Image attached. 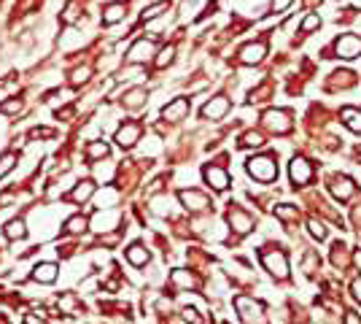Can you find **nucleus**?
Here are the masks:
<instances>
[{"label":"nucleus","mask_w":361,"mask_h":324,"mask_svg":"<svg viewBox=\"0 0 361 324\" xmlns=\"http://www.w3.org/2000/svg\"><path fill=\"white\" fill-rule=\"evenodd\" d=\"M248 173L256 178V181H272L278 178V162L275 157H251L248 159Z\"/></svg>","instance_id":"nucleus-1"},{"label":"nucleus","mask_w":361,"mask_h":324,"mask_svg":"<svg viewBox=\"0 0 361 324\" xmlns=\"http://www.w3.org/2000/svg\"><path fill=\"white\" fill-rule=\"evenodd\" d=\"M262 262L275 279H286L289 275V260H286V251L280 246H275V251H262Z\"/></svg>","instance_id":"nucleus-2"},{"label":"nucleus","mask_w":361,"mask_h":324,"mask_svg":"<svg viewBox=\"0 0 361 324\" xmlns=\"http://www.w3.org/2000/svg\"><path fill=\"white\" fill-rule=\"evenodd\" d=\"M262 122H264V127H267L270 132H275V135H286V132H291V127H294V122H291V113L289 111H267L262 117Z\"/></svg>","instance_id":"nucleus-3"},{"label":"nucleus","mask_w":361,"mask_h":324,"mask_svg":"<svg viewBox=\"0 0 361 324\" xmlns=\"http://www.w3.org/2000/svg\"><path fill=\"white\" fill-rule=\"evenodd\" d=\"M334 52H337V57H343V60H356V57L361 54V38L356 33L340 35L334 41Z\"/></svg>","instance_id":"nucleus-4"},{"label":"nucleus","mask_w":361,"mask_h":324,"mask_svg":"<svg viewBox=\"0 0 361 324\" xmlns=\"http://www.w3.org/2000/svg\"><path fill=\"white\" fill-rule=\"evenodd\" d=\"M226 219H229L232 230H235L237 235H245V233H251V230H253V216H251V214H245L243 208H237L235 203H229Z\"/></svg>","instance_id":"nucleus-5"},{"label":"nucleus","mask_w":361,"mask_h":324,"mask_svg":"<svg viewBox=\"0 0 361 324\" xmlns=\"http://www.w3.org/2000/svg\"><path fill=\"white\" fill-rule=\"evenodd\" d=\"M235 306H237V311H240L245 324H262V306L256 300L240 294V297H235Z\"/></svg>","instance_id":"nucleus-6"},{"label":"nucleus","mask_w":361,"mask_h":324,"mask_svg":"<svg viewBox=\"0 0 361 324\" xmlns=\"http://www.w3.org/2000/svg\"><path fill=\"white\" fill-rule=\"evenodd\" d=\"M289 176L294 181V187H305V184H310V178H313V165L305 157H294L291 165H289Z\"/></svg>","instance_id":"nucleus-7"},{"label":"nucleus","mask_w":361,"mask_h":324,"mask_svg":"<svg viewBox=\"0 0 361 324\" xmlns=\"http://www.w3.org/2000/svg\"><path fill=\"white\" fill-rule=\"evenodd\" d=\"M140 132H143V125H140V122H124V125L119 127V132H116L119 146L121 149H132L140 141Z\"/></svg>","instance_id":"nucleus-8"},{"label":"nucleus","mask_w":361,"mask_h":324,"mask_svg":"<svg viewBox=\"0 0 361 324\" xmlns=\"http://www.w3.org/2000/svg\"><path fill=\"white\" fill-rule=\"evenodd\" d=\"M264 54H267V43H264V41H253V43L243 46L237 60H240L243 65H259L264 60Z\"/></svg>","instance_id":"nucleus-9"},{"label":"nucleus","mask_w":361,"mask_h":324,"mask_svg":"<svg viewBox=\"0 0 361 324\" xmlns=\"http://www.w3.org/2000/svg\"><path fill=\"white\" fill-rule=\"evenodd\" d=\"M229 108H232L229 98L218 95V98H211V103H205V106H202V117H205V119H224Z\"/></svg>","instance_id":"nucleus-10"},{"label":"nucleus","mask_w":361,"mask_h":324,"mask_svg":"<svg viewBox=\"0 0 361 324\" xmlns=\"http://www.w3.org/2000/svg\"><path fill=\"white\" fill-rule=\"evenodd\" d=\"M202 176H205V181H208L213 189H218V192L229 187V173H226L224 168H218V165H208V168L202 170Z\"/></svg>","instance_id":"nucleus-11"},{"label":"nucleus","mask_w":361,"mask_h":324,"mask_svg":"<svg viewBox=\"0 0 361 324\" xmlns=\"http://www.w3.org/2000/svg\"><path fill=\"white\" fill-rule=\"evenodd\" d=\"M329 189H331V195H334L337 200H343V203H345V200L356 192V184H353L348 176H337V178L329 184Z\"/></svg>","instance_id":"nucleus-12"},{"label":"nucleus","mask_w":361,"mask_h":324,"mask_svg":"<svg viewBox=\"0 0 361 324\" xmlns=\"http://www.w3.org/2000/svg\"><path fill=\"white\" fill-rule=\"evenodd\" d=\"M189 113V100L186 98H175L173 103H167V106L162 108V117L170 119V122H181Z\"/></svg>","instance_id":"nucleus-13"},{"label":"nucleus","mask_w":361,"mask_h":324,"mask_svg":"<svg viewBox=\"0 0 361 324\" xmlns=\"http://www.w3.org/2000/svg\"><path fill=\"white\" fill-rule=\"evenodd\" d=\"M181 203H184L189 211H202V208L211 205L208 197L202 192H197V189H184V192H181Z\"/></svg>","instance_id":"nucleus-14"},{"label":"nucleus","mask_w":361,"mask_h":324,"mask_svg":"<svg viewBox=\"0 0 361 324\" xmlns=\"http://www.w3.org/2000/svg\"><path fill=\"white\" fill-rule=\"evenodd\" d=\"M151 57H154V41H138L130 49L127 60L130 62H146V60H151Z\"/></svg>","instance_id":"nucleus-15"},{"label":"nucleus","mask_w":361,"mask_h":324,"mask_svg":"<svg viewBox=\"0 0 361 324\" xmlns=\"http://www.w3.org/2000/svg\"><path fill=\"white\" fill-rule=\"evenodd\" d=\"M340 119H343V125H345L350 132H361V108L345 106L343 111H340Z\"/></svg>","instance_id":"nucleus-16"},{"label":"nucleus","mask_w":361,"mask_h":324,"mask_svg":"<svg viewBox=\"0 0 361 324\" xmlns=\"http://www.w3.org/2000/svg\"><path fill=\"white\" fill-rule=\"evenodd\" d=\"M127 16V3H111L102 8V25H116Z\"/></svg>","instance_id":"nucleus-17"},{"label":"nucleus","mask_w":361,"mask_h":324,"mask_svg":"<svg viewBox=\"0 0 361 324\" xmlns=\"http://www.w3.org/2000/svg\"><path fill=\"white\" fill-rule=\"evenodd\" d=\"M170 281L181 289H199V279L194 273H186V270H173L170 273Z\"/></svg>","instance_id":"nucleus-18"},{"label":"nucleus","mask_w":361,"mask_h":324,"mask_svg":"<svg viewBox=\"0 0 361 324\" xmlns=\"http://www.w3.org/2000/svg\"><path fill=\"white\" fill-rule=\"evenodd\" d=\"M127 260L135 265V268H143V265L151 260V254H148V249L143 243H132L130 249H127Z\"/></svg>","instance_id":"nucleus-19"},{"label":"nucleus","mask_w":361,"mask_h":324,"mask_svg":"<svg viewBox=\"0 0 361 324\" xmlns=\"http://www.w3.org/2000/svg\"><path fill=\"white\" fill-rule=\"evenodd\" d=\"M57 265H51V262H43V265H35V270H33V279L35 281H41V284H51L54 279H57Z\"/></svg>","instance_id":"nucleus-20"},{"label":"nucleus","mask_w":361,"mask_h":324,"mask_svg":"<svg viewBox=\"0 0 361 324\" xmlns=\"http://www.w3.org/2000/svg\"><path fill=\"white\" fill-rule=\"evenodd\" d=\"M275 216H278L280 222H286V224H297L299 222V208L289 205V203H280V205H275Z\"/></svg>","instance_id":"nucleus-21"},{"label":"nucleus","mask_w":361,"mask_h":324,"mask_svg":"<svg viewBox=\"0 0 361 324\" xmlns=\"http://www.w3.org/2000/svg\"><path fill=\"white\" fill-rule=\"evenodd\" d=\"M92 195H94V184H92V181H79V187H75L68 197L73 200V203H84V200H89Z\"/></svg>","instance_id":"nucleus-22"},{"label":"nucleus","mask_w":361,"mask_h":324,"mask_svg":"<svg viewBox=\"0 0 361 324\" xmlns=\"http://www.w3.org/2000/svg\"><path fill=\"white\" fill-rule=\"evenodd\" d=\"M6 238H11V241H22V238H27L24 219H11V222L6 224Z\"/></svg>","instance_id":"nucleus-23"},{"label":"nucleus","mask_w":361,"mask_h":324,"mask_svg":"<svg viewBox=\"0 0 361 324\" xmlns=\"http://www.w3.org/2000/svg\"><path fill=\"white\" fill-rule=\"evenodd\" d=\"M331 262H334V268H348V262H350V254H348V249L343 243H334L331 246Z\"/></svg>","instance_id":"nucleus-24"},{"label":"nucleus","mask_w":361,"mask_h":324,"mask_svg":"<svg viewBox=\"0 0 361 324\" xmlns=\"http://www.w3.org/2000/svg\"><path fill=\"white\" fill-rule=\"evenodd\" d=\"M259 146H264V135H262V132L248 130V132H243V135H240V149H259Z\"/></svg>","instance_id":"nucleus-25"},{"label":"nucleus","mask_w":361,"mask_h":324,"mask_svg":"<svg viewBox=\"0 0 361 324\" xmlns=\"http://www.w3.org/2000/svg\"><path fill=\"white\" fill-rule=\"evenodd\" d=\"M272 95V81H262L256 89H251V95H248V103H264Z\"/></svg>","instance_id":"nucleus-26"},{"label":"nucleus","mask_w":361,"mask_h":324,"mask_svg":"<svg viewBox=\"0 0 361 324\" xmlns=\"http://www.w3.org/2000/svg\"><path fill=\"white\" fill-rule=\"evenodd\" d=\"M87 216H70L68 219V222H65V233H68V235H79V233H84V230H87Z\"/></svg>","instance_id":"nucleus-27"},{"label":"nucleus","mask_w":361,"mask_h":324,"mask_svg":"<svg viewBox=\"0 0 361 324\" xmlns=\"http://www.w3.org/2000/svg\"><path fill=\"white\" fill-rule=\"evenodd\" d=\"M108 157V144H102V141H92L87 146V159H102Z\"/></svg>","instance_id":"nucleus-28"},{"label":"nucleus","mask_w":361,"mask_h":324,"mask_svg":"<svg viewBox=\"0 0 361 324\" xmlns=\"http://www.w3.org/2000/svg\"><path fill=\"white\" fill-rule=\"evenodd\" d=\"M89 76H92V65H81V68H75V71L70 73V84H73V87H79V84H87Z\"/></svg>","instance_id":"nucleus-29"},{"label":"nucleus","mask_w":361,"mask_h":324,"mask_svg":"<svg viewBox=\"0 0 361 324\" xmlns=\"http://www.w3.org/2000/svg\"><path fill=\"white\" fill-rule=\"evenodd\" d=\"M175 60V46L170 43V46H165L162 52H159V57H157V68H167L170 62Z\"/></svg>","instance_id":"nucleus-30"},{"label":"nucleus","mask_w":361,"mask_h":324,"mask_svg":"<svg viewBox=\"0 0 361 324\" xmlns=\"http://www.w3.org/2000/svg\"><path fill=\"white\" fill-rule=\"evenodd\" d=\"M307 233L316 238V241H324V238H326V227H324V222H318V219H307Z\"/></svg>","instance_id":"nucleus-31"},{"label":"nucleus","mask_w":361,"mask_h":324,"mask_svg":"<svg viewBox=\"0 0 361 324\" xmlns=\"http://www.w3.org/2000/svg\"><path fill=\"white\" fill-rule=\"evenodd\" d=\"M302 268H305V273H316V270L321 268L318 254H316V251H307V254H305V262H302Z\"/></svg>","instance_id":"nucleus-32"},{"label":"nucleus","mask_w":361,"mask_h":324,"mask_svg":"<svg viewBox=\"0 0 361 324\" xmlns=\"http://www.w3.org/2000/svg\"><path fill=\"white\" fill-rule=\"evenodd\" d=\"M14 162H16V154H14V151H6V154L0 157V178H3L8 170L14 168Z\"/></svg>","instance_id":"nucleus-33"},{"label":"nucleus","mask_w":361,"mask_h":324,"mask_svg":"<svg viewBox=\"0 0 361 324\" xmlns=\"http://www.w3.org/2000/svg\"><path fill=\"white\" fill-rule=\"evenodd\" d=\"M143 95H146L143 89H132V92L127 95V98H130V100H127V108H138V106H143V103H146V100H143Z\"/></svg>","instance_id":"nucleus-34"},{"label":"nucleus","mask_w":361,"mask_h":324,"mask_svg":"<svg viewBox=\"0 0 361 324\" xmlns=\"http://www.w3.org/2000/svg\"><path fill=\"white\" fill-rule=\"evenodd\" d=\"M316 27H321V16L318 14H307L305 22H302V33H310V30H316Z\"/></svg>","instance_id":"nucleus-35"},{"label":"nucleus","mask_w":361,"mask_h":324,"mask_svg":"<svg viewBox=\"0 0 361 324\" xmlns=\"http://www.w3.org/2000/svg\"><path fill=\"white\" fill-rule=\"evenodd\" d=\"M165 8H167V3H157V6H151L148 11H143V16H140V19H143V22H151V19H157L159 14L165 11Z\"/></svg>","instance_id":"nucleus-36"},{"label":"nucleus","mask_w":361,"mask_h":324,"mask_svg":"<svg viewBox=\"0 0 361 324\" xmlns=\"http://www.w3.org/2000/svg\"><path fill=\"white\" fill-rule=\"evenodd\" d=\"M22 111V100H8L0 106V113H19Z\"/></svg>","instance_id":"nucleus-37"},{"label":"nucleus","mask_w":361,"mask_h":324,"mask_svg":"<svg viewBox=\"0 0 361 324\" xmlns=\"http://www.w3.org/2000/svg\"><path fill=\"white\" fill-rule=\"evenodd\" d=\"M57 130H49V127H33L30 130V138H54Z\"/></svg>","instance_id":"nucleus-38"},{"label":"nucleus","mask_w":361,"mask_h":324,"mask_svg":"<svg viewBox=\"0 0 361 324\" xmlns=\"http://www.w3.org/2000/svg\"><path fill=\"white\" fill-rule=\"evenodd\" d=\"M184 321H189V324H202V319L197 316L194 308H184Z\"/></svg>","instance_id":"nucleus-39"},{"label":"nucleus","mask_w":361,"mask_h":324,"mask_svg":"<svg viewBox=\"0 0 361 324\" xmlns=\"http://www.w3.org/2000/svg\"><path fill=\"white\" fill-rule=\"evenodd\" d=\"M350 294H353L356 303H361V279H353V281H350Z\"/></svg>","instance_id":"nucleus-40"},{"label":"nucleus","mask_w":361,"mask_h":324,"mask_svg":"<svg viewBox=\"0 0 361 324\" xmlns=\"http://www.w3.org/2000/svg\"><path fill=\"white\" fill-rule=\"evenodd\" d=\"M289 6H291V0H272V11L275 14H283Z\"/></svg>","instance_id":"nucleus-41"},{"label":"nucleus","mask_w":361,"mask_h":324,"mask_svg":"<svg viewBox=\"0 0 361 324\" xmlns=\"http://www.w3.org/2000/svg\"><path fill=\"white\" fill-rule=\"evenodd\" d=\"M343 321L345 324H361V316L356 311H345V316H343Z\"/></svg>","instance_id":"nucleus-42"},{"label":"nucleus","mask_w":361,"mask_h":324,"mask_svg":"<svg viewBox=\"0 0 361 324\" xmlns=\"http://www.w3.org/2000/svg\"><path fill=\"white\" fill-rule=\"evenodd\" d=\"M24 324H46V321H38L35 316H27V319H24Z\"/></svg>","instance_id":"nucleus-43"},{"label":"nucleus","mask_w":361,"mask_h":324,"mask_svg":"<svg viewBox=\"0 0 361 324\" xmlns=\"http://www.w3.org/2000/svg\"><path fill=\"white\" fill-rule=\"evenodd\" d=\"M353 260L358 262V268H361V251H356V257H353Z\"/></svg>","instance_id":"nucleus-44"},{"label":"nucleus","mask_w":361,"mask_h":324,"mask_svg":"<svg viewBox=\"0 0 361 324\" xmlns=\"http://www.w3.org/2000/svg\"><path fill=\"white\" fill-rule=\"evenodd\" d=\"M356 159H361V146L356 149Z\"/></svg>","instance_id":"nucleus-45"}]
</instances>
